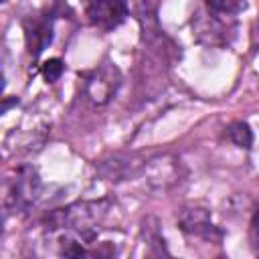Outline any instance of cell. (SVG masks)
<instances>
[{
	"label": "cell",
	"instance_id": "6da1fadb",
	"mask_svg": "<svg viewBox=\"0 0 259 259\" xmlns=\"http://www.w3.org/2000/svg\"><path fill=\"white\" fill-rule=\"evenodd\" d=\"M40 190H42V182L38 172L32 166H20L16 170V176L12 178L6 196V206L18 212H26L40 198Z\"/></svg>",
	"mask_w": 259,
	"mask_h": 259
},
{
	"label": "cell",
	"instance_id": "7a4b0ae2",
	"mask_svg": "<svg viewBox=\"0 0 259 259\" xmlns=\"http://www.w3.org/2000/svg\"><path fill=\"white\" fill-rule=\"evenodd\" d=\"M119 85H121V73H119V69L113 63L103 61L101 65H97L85 77V95L89 97L91 103L105 105L117 93Z\"/></svg>",
	"mask_w": 259,
	"mask_h": 259
},
{
	"label": "cell",
	"instance_id": "3957f363",
	"mask_svg": "<svg viewBox=\"0 0 259 259\" xmlns=\"http://www.w3.org/2000/svg\"><path fill=\"white\" fill-rule=\"evenodd\" d=\"M192 30L196 40L208 45V47H223L229 45L233 34V24L229 20V14H219L208 10L206 14L196 12L192 18Z\"/></svg>",
	"mask_w": 259,
	"mask_h": 259
},
{
	"label": "cell",
	"instance_id": "277c9868",
	"mask_svg": "<svg viewBox=\"0 0 259 259\" xmlns=\"http://www.w3.org/2000/svg\"><path fill=\"white\" fill-rule=\"evenodd\" d=\"M140 172L144 174L146 184L158 192L172 188L180 180V164L172 154H160V156L148 160Z\"/></svg>",
	"mask_w": 259,
	"mask_h": 259
},
{
	"label": "cell",
	"instance_id": "5b68a950",
	"mask_svg": "<svg viewBox=\"0 0 259 259\" xmlns=\"http://www.w3.org/2000/svg\"><path fill=\"white\" fill-rule=\"evenodd\" d=\"M87 20L103 30L119 26L127 16V0H89L85 6Z\"/></svg>",
	"mask_w": 259,
	"mask_h": 259
},
{
	"label": "cell",
	"instance_id": "8992f818",
	"mask_svg": "<svg viewBox=\"0 0 259 259\" xmlns=\"http://www.w3.org/2000/svg\"><path fill=\"white\" fill-rule=\"evenodd\" d=\"M176 221H178L180 231L186 233V235H190V237L212 239V235L219 233L217 227L210 221L208 208L198 206V204H190V206L180 208L178 214H176Z\"/></svg>",
	"mask_w": 259,
	"mask_h": 259
},
{
	"label": "cell",
	"instance_id": "52a82bcc",
	"mask_svg": "<svg viewBox=\"0 0 259 259\" xmlns=\"http://www.w3.org/2000/svg\"><path fill=\"white\" fill-rule=\"evenodd\" d=\"M26 32V47L32 57H38L51 42H53V18L51 14L34 16L24 22Z\"/></svg>",
	"mask_w": 259,
	"mask_h": 259
},
{
	"label": "cell",
	"instance_id": "ba28073f",
	"mask_svg": "<svg viewBox=\"0 0 259 259\" xmlns=\"http://www.w3.org/2000/svg\"><path fill=\"white\" fill-rule=\"evenodd\" d=\"M142 166L144 164L138 162L134 156H113L99 164V172L105 180H123L140 174Z\"/></svg>",
	"mask_w": 259,
	"mask_h": 259
},
{
	"label": "cell",
	"instance_id": "9c48e42d",
	"mask_svg": "<svg viewBox=\"0 0 259 259\" xmlns=\"http://www.w3.org/2000/svg\"><path fill=\"white\" fill-rule=\"evenodd\" d=\"M227 134H229V140L235 146H239V148L249 150L253 146V132H251V127H249L247 121H233L227 127Z\"/></svg>",
	"mask_w": 259,
	"mask_h": 259
},
{
	"label": "cell",
	"instance_id": "30bf717a",
	"mask_svg": "<svg viewBox=\"0 0 259 259\" xmlns=\"http://www.w3.org/2000/svg\"><path fill=\"white\" fill-rule=\"evenodd\" d=\"M208 10L219 12V14H235L245 6V0H206Z\"/></svg>",
	"mask_w": 259,
	"mask_h": 259
},
{
	"label": "cell",
	"instance_id": "8fae6325",
	"mask_svg": "<svg viewBox=\"0 0 259 259\" xmlns=\"http://www.w3.org/2000/svg\"><path fill=\"white\" fill-rule=\"evenodd\" d=\"M63 71H65V65H63L61 59H49L40 67V73H42V77H45L47 83H55L63 75Z\"/></svg>",
	"mask_w": 259,
	"mask_h": 259
},
{
	"label": "cell",
	"instance_id": "7c38bea8",
	"mask_svg": "<svg viewBox=\"0 0 259 259\" xmlns=\"http://www.w3.org/2000/svg\"><path fill=\"white\" fill-rule=\"evenodd\" d=\"M249 241H251L253 251L259 255V204L253 210V217H251V223H249Z\"/></svg>",
	"mask_w": 259,
	"mask_h": 259
}]
</instances>
